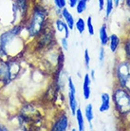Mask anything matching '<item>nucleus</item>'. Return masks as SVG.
Listing matches in <instances>:
<instances>
[{"label": "nucleus", "mask_w": 130, "mask_h": 131, "mask_svg": "<svg viewBox=\"0 0 130 131\" xmlns=\"http://www.w3.org/2000/svg\"><path fill=\"white\" fill-rule=\"evenodd\" d=\"M49 13L47 7L42 4H32L29 16L23 23L24 30H26L29 40L35 39L48 26L49 23Z\"/></svg>", "instance_id": "obj_1"}, {"label": "nucleus", "mask_w": 130, "mask_h": 131, "mask_svg": "<svg viewBox=\"0 0 130 131\" xmlns=\"http://www.w3.org/2000/svg\"><path fill=\"white\" fill-rule=\"evenodd\" d=\"M24 50V39L17 35L12 30L0 34V60L8 61L17 58Z\"/></svg>", "instance_id": "obj_2"}, {"label": "nucleus", "mask_w": 130, "mask_h": 131, "mask_svg": "<svg viewBox=\"0 0 130 131\" xmlns=\"http://www.w3.org/2000/svg\"><path fill=\"white\" fill-rule=\"evenodd\" d=\"M18 125L22 130H38L42 126L43 118L39 107L33 104L23 105L17 115Z\"/></svg>", "instance_id": "obj_3"}, {"label": "nucleus", "mask_w": 130, "mask_h": 131, "mask_svg": "<svg viewBox=\"0 0 130 131\" xmlns=\"http://www.w3.org/2000/svg\"><path fill=\"white\" fill-rule=\"evenodd\" d=\"M21 69V64L17 58H13L8 61L0 60V86L2 88L10 85L18 77Z\"/></svg>", "instance_id": "obj_4"}, {"label": "nucleus", "mask_w": 130, "mask_h": 131, "mask_svg": "<svg viewBox=\"0 0 130 131\" xmlns=\"http://www.w3.org/2000/svg\"><path fill=\"white\" fill-rule=\"evenodd\" d=\"M111 100L114 103L115 110L121 117H127L130 115V92L124 88L116 85L113 89Z\"/></svg>", "instance_id": "obj_5"}, {"label": "nucleus", "mask_w": 130, "mask_h": 131, "mask_svg": "<svg viewBox=\"0 0 130 131\" xmlns=\"http://www.w3.org/2000/svg\"><path fill=\"white\" fill-rule=\"evenodd\" d=\"M116 85L124 88L130 92V61L127 59L121 60L116 64L114 69Z\"/></svg>", "instance_id": "obj_6"}, {"label": "nucleus", "mask_w": 130, "mask_h": 131, "mask_svg": "<svg viewBox=\"0 0 130 131\" xmlns=\"http://www.w3.org/2000/svg\"><path fill=\"white\" fill-rule=\"evenodd\" d=\"M35 49H49L52 47V44L55 43V28L53 24L49 22L48 26L43 30V31L35 39Z\"/></svg>", "instance_id": "obj_7"}, {"label": "nucleus", "mask_w": 130, "mask_h": 131, "mask_svg": "<svg viewBox=\"0 0 130 131\" xmlns=\"http://www.w3.org/2000/svg\"><path fill=\"white\" fill-rule=\"evenodd\" d=\"M68 107L71 112V114L75 116L76 110L78 108V101L76 97V86H75L73 80L70 76L68 77Z\"/></svg>", "instance_id": "obj_8"}, {"label": "nucleus", "mask_w": 130, "mask_h": 131, "mask_svg": "<svg viewBox=\"0 0 130 131\" xmlns=\"http://www.w3.org/2000/svg\"><path fill=\"white\" fill-rule=\"evenodd\" d=\"M69 127V118L67 113L60 112L55 117L50 126L51 131H67Z\"/></svg>", "instance_id": "obj_9"}, {"label": "nucleus", "mask_w": 130, "mask_h": 131, "mask_svg": "<svg viewBox=\"0 0 130 131\" xmlns=\"http://www.w3.org/2000/svg\"><path fill=\"white\" fill-rule=\"evenodd\" d=\"M31 3H32V0H13V4L17 8L20 16H21V22L20 23L23 24L28 18L30 9L32 7Z\"/></svg>", "instance_id": "obj_10"}, {"label": "nucleus", "mask_w": 130, "mask_h": 131, "mask_svg": "<svg viewBox=\"0 0 130 131\" xmlns=\"http://www.w3.org/2000/svg\"><path fill=\"white\" fill-rule=\"evenodd\" d=\"M53 26L55 28V30L58 31V32H64V37L65 38H69V35H70V30L68 27V25L65 23V21L62 19V18H56L55 21L53 22Z\"/></svg>", "instance_id": "obj_11"}, {"label": "nucleus", "mask_w": 130, "mask_h": 131, "mask_svg": "<svg viewBox=\"0 0 130 131\" xmlns=\"http://www.w3.org/2000/svg\"><path fill=\"white\" fill-rule=\"evenodd\" d=\"M111 95L107 92H104L101 95V105L99 106V112L104 113L110 110L111 107Z\"/></svg>", "instance_id": "obj_12"}, {"label": "nucleus", "mask_w": 130, "mask_h": 131, "mask_svg": "<svg viewBox=\"0 0 130 131\" xmlns=\"http://www.w3.org/2000/svg\"><path fill=\"white\" fill-rule=\"evenodd\" d=\"M91 80L89 74H85L83 80V85H82V89H83V96L85 100H88L91 96Z\"/></svg>", "instance_id": "obj_13"}, {"label": "nucleus", "mask_w": 130, "mask_h": 131, "mask_svg": "<svg viewBox=\"0 0 130 131\" xmlns=\"http://www.w3.org/2000/svg\"><path fill=\"white\" fill-rule=\"evenodd\" d=\"M121 42H122V39L121 37L116 33H112L109 35V41H108V45L109 47V49L112 53H116L117 50L119 49L121 46Z\"/></svg>", "instance_id": "obj_14"}, {"label": "nucleus", "mask_w": 130, "mask_h": 131, "mask_svg": "<svg viewBox=\"0 0 130 131\" xmlns=\"http://www.w3.org/2000/svg\"><path fill=\"white\" fill-rule=\"evenodd\" d=\"M62 19L65 21V23L68 25L69 28V30H73L74 29V24H75V19L71 13L68 10V9L66 7L62 10Z\"/></svg>", "instance_id": "obj_15"}, {"label": "nucleus", "mask_w": 130, "mask_h": 131, "mask_svg": "<svg viewBox=\"0 0 130 131\" xmlns=\"http://www.w3.org/2000/svg\"><path fill=\"white\" fill-rule=\"evenodd\" d=\"M99 39H100V43L103 47H105L108 45L109 35H108L107 32V27L105 24H103L101 28L99 29Z\"/></svg>", "instance_id": "obj_16"}, {"label": "nucleus", "mask_w": 130, "mask_h": 131, "mask_svg": "<svg viewBox=\"0 0 130 131\" xmlns=\"http://www.w3.org/2000/svg\"><path fill=\"white\" fill-rule=\"evenodd\" d=\"M85 119L89 124L90 129H93L92 121L94 120V111H93V105L92 104H88L85 107Z\"/></svg>", "instance_id": "obj_17"}, {"label": "nucleus", "mask_w": 130, "mask_h": 131, "mask_svg": "<svg viewBox=\"0 0 130 131\" xmlns=\"http://www.w3.org/2000/svg\"><path fill=\"white\" fill-rule=\"evenodd\" d=\"M75 117H76V122L78 125V130L79 131H85V116L82 112L81 108H77L76 113H75Z\"/></svg>", "instance_id": "obj_18"}, {"label": "nucleus", "mask_w": 130, "mask_h": 131, "mask_svg": "<svg viewBox=\"0 0 130 131\" xmlns=\"http://www.w3.org/2000/svg\"><path fill=\"white\" fill-rule=\"evenodd\" d=\"M74 28L76 29V30L78 31L79 34H83L85 32V29H86V23H85V20L82 17H79L78 19L75 21Z\"/></svg>", "instance_id": "obj_19"}, {"label": "nucleus", "mask_w": 130, "mask_h": 131, "mask_svg": "<svg viewBox=\"0 0 130 131\" xmlns=\"http://www.w3.org/2000/svg\"><path fill=\"white\" fill-rule=\"evenodd\" d=\"M90 0H79L75 9H76V13L78 14H82L84 13L88 9V4Z\"/></svg>", "instance_id": "obj_20"}, {"label": "nucleus", "mask_w": 130, "mask_h": 131, "mask_svg": "<svg viewBox=\"0 0 130 131\" xmlns=\"http://www.w3.org/2000/svg\"><path fill=\"white\" fill-rule=\"evenodd\" d=\"M104 12H105V14H104V18L105 19H108L110 17L111 13L114 10V5H113V1L112 0H105V4H104Z\"/></svg>", "instance_id": "obj_21"}, {"label": "nucleus", "mask_w": 130, "mask_h": 131, "mask_svg": "<svg viewBox=\"0 0 130 131\" xmlns=\"http://www.w3.org/2000/svg\"><path fill=\"white\" fill-rule=\"evenodd\" d=\"M124 51L125 55V59L130 61V33L125 37L124 41Z\"/></svg>", "instance_id": "obj_22"}, {"label": "nucleus", "mask_w": 130, "mask_h": 131, "mask_svg": "<svg viewBox=\"0 0 130 131\" xmlns=\"http://www.w3.org/2000/svg\"><path fill=\"white\" fill-rule=\"evenodd\" d=\"M85 23H86V30L88 31V34L90 36H93L95 34V30H94V26H93V22H92V17L90 15L88 17Z\"/></svg>", "instance_id": "obj_23"}, {"label": "nucleus", "mask_w": 130, "mask_h": 131, "mask_svg": "<svg viewBox=\"0 0 130 131\" xmlns=\"http://www.w3.org/2000/svg\"><path fill=\"white\" fill-rule=\"evenodd\" d=\"M105 58H106V53H105V50H104V47L102 46L101 48L99 49V52H98V61H99L100 66L104 65V61H105Z\"/></svg>", "instance_id": "obj_24"}, {"label": "nucleus", "mask_w": 130, "mask_h": 131, "mask_svg": "<svg viewBox=\"0 0 130 131\" xmlns=\"http://www.w3.org/2000/svg\"><path fill=\"white\" fill-rule=\"evenodd\" d=\"M90 55H89V52H88V49H85V53H84V62H85V69H90Z\"/></svg>", "instance_id": "obj_25"}, {"label": "nucleus", "mask_w": 130, "mask_h": 131, "mask_svg": "<svg viewBox=\"0 0 130 131\" xmlns=\"http://www.w3.org/2000/svg\"><path fill=\"white\" fill-rule=\"evenodd\" d=\"M60 47L63 50L65 51H68V38H65V37H62L60 39Z\"/></svg>", "instance_id": "obj_26"}, {"label": "nucleus", "mask_w": 130, "mask_h": 131, "mask_svg": "<svg viewBox=\"0 0 130 131\" xmlns=\"http://www.w3.org/2000/svg\"><path fill=\"white\" fill-rule=\"evenodd\" d=\"M68 5V1L67 0H58L57 1V5L55 6V8H58V9H61L63 10L64 8H66Z\"/></svg>", "instance_id": "obj_27"}, {"label": "nucleus", "mask_w": 130, "mask_h": 131, "mask_svg": "<svg viewBox=\"0 0 130 131\" xmlns=\"http://www.w3.org/2000/svg\"><path fill=\"white\" fill-rule=\"evenodd\" d=\"M67 1H68V6L70 9H75V7H76L79 0H67Z\"/></svg>", "instance_id": "obj_28"}, {"label": "nucleus", "mask_w": 130, "mask_h": 131, "mask_svg": "<svg viewBox=\"0 0 130 131\" xmlns=\"http://www.w3.org/2000/svg\"><path fill=\"white\" fill-rule=\"evenodd\" d=\"M104 4H105V0H98V5H99V12L104 10Z\"/></svg>", "instance_id": "obj_29"}, {"label": "nucleus", "mask_w": 130, "mask_h": 131, "mask_svg": "<svg viewBox=\"0 0 130 131\" xmlns=\"http://www.w3.org/2000/svg\"><path fill=\"white\" fill-rule=\"evenodd\" d=\"M113 1V5H114V8H117V7L120 6V4L123 2V0H112Z\"/></svg>", "instance_id": "obj_30"}, {"label": "nucleus", "mask_w": 130, "mask_h": 131, "mask_svg": "<svg viewBox=\"0 0 130 131\" xmlns=\"http://www.w3.org/2000/svg\"><path fill=\"white\" fill-rule=\"evenodd\" d=\"M89 76H90V78L92 81H94L95 80V69H91L90 70V73H89Z\"/></svg>", "instance_id": "obj_31"}, {"label": "nucleus", "mask_w": 130, "mask_h": 131, "mask_svg": "<svg viewBox=\"0 0 130 131\" xmlns=\"http://www.w3.org/2000/svg\"><path fill=\"white\" fill-rule=\"evenodd\" d=\"M124 4H125V7L130 10V0H124Z\"/></svg>", "instance_id": "obj_32"}, {"label": "nucleus", "mask_w": 130, "mask_h": 131, "mask_svg": "<svg viewBox=\"0 0 130 131\" xmlns=\"http://www.w3.org/2000/svg\"><path fill=\"white\" fill-rule=\"evenodd\" d=\"M7 130H8V128H7L6 126H4L3 125L0 124V131H7Z\"/></svg>", "instance_id": "obj_33"}, {"label": "nucleus", "mask_w": 130, "mask_h": 131, "mask_svg": "<svg viewBox=\"0 0 130 131\" xmlns=\"http://www.w3.org/2000/svg\"><path fill=\"white\" fill-rule=\"evenodd\" d=\"M57 1H58V0H53V4H54V6L57 5Z\"/></svg>", "instance_id": "obj_34"}, {"label": "nucleus", "mask_w": 130, "mask_h": 131, "mask_svg": "<svg viewBox=\"0 0 130 131\" xmlns=\"http://www.w3.org/2000/svg\"><path fill=\"white\" fill-rule=\"evenodd\" d=\"M127 23L130 25V17H128V18H127Z\"/></svg>", "instance_id": "obj_35"}, {"label": "nucleus", "mask_w": 130, "mask_h": 131, "mask_svg": "<svg viewBox=\"0 0 130 131\" xmlns=\"http://www.w3.org/2000/svg\"><path fill=\"white\" fill-rule=\"evenodd\" d=\"M0 31H1V29H0Z\"/></svg>", "instance_id": "obj_36"}]
</instances>
